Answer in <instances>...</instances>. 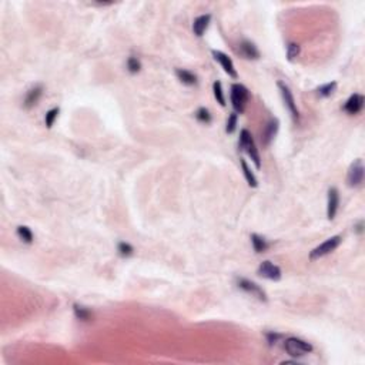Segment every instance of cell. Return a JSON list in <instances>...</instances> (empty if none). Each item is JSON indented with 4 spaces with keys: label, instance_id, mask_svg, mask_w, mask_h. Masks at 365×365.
<instances>
[{
    "label": "cell",
    "instance_id": "obj_1",
    "mask_svg": "<svg viewBox=\"0 0 365 365\" xmlns=\"http://www.w3.org/2000/svg\"><path fill=\"white\" fill-rule=\"evenodd\" d=\"M230 99L234 111L237 114H241V113H244V110L247 107V103L250 100V90L241 83H234L231 86Z\"/></svg>",
    "mask_w": 365,
    "mask_h": 365
},
{
    "label": "cell",
    "instance_id": "obj_2",
    "mask_svg": "<svg viewBox=\"0 0 365 365\" xmlns=\"http://www.w3.org/2000/svg\"><path fill=\"white\" fill-rule=\"evenodd\" d=\"M240 147L253 160L256 168L260 170L261 168V157H260V153H258L257 146H256V141L253 138V134L247 129H243L240 132Z\"/></svg>",
    "mask_w": 365,
    "mask_h": 365
},
{
    "label": "cell",
    "instance_id": "obj_3",
    "mask_svg": "<svg viewBox=\"0 0 365 365\" xmlns=\"http://www.w3.org/2000/svg\"><path fill=\"white\" fill-rule=\"evenodd\" d=\"M284 348L288 355L294 357V358H298V357H304L307 354L314 350L312 345L310 342L304 341V339L297 338V337H288L285 339L284 342Z\"/></svg>",
    "mask_w": 365,
    "mask_h": 365
},
{
    "label": "cell",
    "instance_id": "obj_4",
    "mask_svg": "<svg viewBox=\"0 0 365 365\" xmlns=\"http://www.w3.org/2000/svg\"><path fill=\"white\" fill-rule=\"evenodd\" d=\"M342 241V237L341 235H332L330 237L328 240H325L324 243H321L318 247H315L310 253V260H318V258L325 257L328 254H331L332 251H335L339 247V244Z\"/></svg>",
    "mask_w": 365,
    "mask_h": 365
},
{
    "label": "cell",
    "instance_id": "obj_5",
    "mask_svg": "<svg viewBox=\"0 0 365 365\" xmlns=\"http://www.w3.org/2000/svg\"><path fill=\"white\" fill-rule=\"evenodd\" d=\"M364 163L361 159H357L355 162L352 163L348 168V173H347V184L350 187H360L363 183H364Z\"/></svg>",
    "mask_w": 365,
    "mask_h": 365
},
{
    "label": "cell",
    "instance_id": "obj_6",
    "mask_svg": "<svg viewBox=\"0 0 365 365\" xmlns=\"http://www.w3.org/2000/svg\"><path fill=\"white\" fill-rule=\"evenodd\" d=\"M278 89H280V93L283 96V100H284V104L287 110L290 111V114L293 116L294 120L299 119V111H298L297 103H296V99L293 96V92L290 90V87L283 83V81H278Z\"/></svg>",
    "mask_w": 365,
    "mask_h": 365
},
{
    "label": "cell",
    "instance_id": "obj_7",
    "mask_svg": "<svg viewBox=\"0 0 365 365\" xmlns=\"http://www.w3.org/2000/svg\"><path fill=\"white\" fill-rule=\"evenodd\" d=\"M237 285H238V288H241L243 291H245L247 294H250V296H253V297L258 298L260 301H263V302H267V294H265V291L257 285L254 281H250V280H247V278H237Z\"/></svg>",
    "mask_w": 365,
    "mask_h": 365
},
{
    "label": "cell",
    "instance_id": "obj_8",
    "mask_svg": "<svg viewBox=\"0 0 365 365\" xmlns=\"http://www.w3.org/2000/svg\"><path fill=\"white\" fill-rule=\"evenodd\" d=\"M257 274L260 277L270 280V281H280L283 277V271L278 265L272 264L271 261H263L258 267Z\"/></svg>",
    "mask_w": 365,
    "mask_h": 365
},
{
    "label": "cell",
    "instance_id": "obj_9",
    "mask_svg": "<svg viewBox=\"0 0 365 365\" xmlns=\"http://www.w3.org/2000/svg\"><path fill=\"white\" fill-rule=\"evenodd\" d=\"M211 54H213V57L220 63V66L223 67V70H224L230 77H232V79H237V77H238V73H237V70H235V66H234L232 60H231L227 54L220 52V50H213Z\"/></svg>",
    "mask_w": 365,
    "mask_h": 365
},
{
    "label": "cell",
    "instance_id": "obj_10",
    "mask_svg": "<svg viewBox=\"0 0 365 365\" xmlns=\"http://www.w3.org/2000/svg\"><path fill=\"white\" fill-rule=\"evenodd\" d=\"M339 207V191L337 187L328 190V201H327V218L334 220Z\"/></svg>",
    "mask_w": 365,
    "mask_h": 365
},
{
    "label": "cell",
    "instance_id": "obj_11",
    "mask_svg": "<svg viewBox=\"0 0 365 365\" xmlns=\"http://www.w3.org/2000/svg\"><path fill=\"white\" fill-rule=\"evenodd\" d=\"M364 103H365V99L364 96L360 95V93H354V95L350 96V99L345 101V104H344V111L345 113H348V114H358L363 108H364Z\"/></svg>",
    "mask_w": 365,
    "mask_h": 365
},
{
    "label": "cell",
    "instance_id": "obj_12",
    "mask_svg": "<svg viewBox=\"0 0 365 365\" xmlns=\"http://www.w3.org/2000/svg\"><path fill=\"white\" fill-rule=\"evenodd\" d=\"M238 53L243 56L244 59H248V60H257L260 59V50L257 49V46L250 40H241L238 44Z\"/></svg>",
    "mask_w": 365,
    "mask_h": 365
},
{
    "label": "cell",
    "instance_id": "obj_13",
    "mask_svg": "<svg viewBox=\"0 0 365 365\" xmlns=\"http://www.w3.org/2000/svg\"><path fill=\"white\" fill-rule=\"evenodd\" d=\"M278 129H280L278 119H271L270 122L267 123V126H265V129L263 132V137H261L264 146H270V143L274 140V137L277 135V133H278Z\"/></svg>",
    "mask_w": 365,
    "mask_h": 365
},
{
    "label": "cell",
    "instance_id": "obj_14",
    "mask_svg": "<svg viewBox=\"0 0 365 365\" xmlns=\"http://www.w3.org/2000/svg\"><path fill=\"white\" fill-rule=\"evenodd\" d=\"M41 96H43V86H41V84H37V86L32 87V89L27 92L26 97H25L23 107L27 108V110H29V108L34 107V106L39 103V100H40Z\"/></svg>",
    "mask_w": 365,
    "mask_h": 365
},
{
    "label": "cell",
    "instance_id": "obj_15",
    "mask_svg": "<svg viewBox=\"0 0 365 365\" xmlns=\"http://www.w3.org/2000/svg\"><path fill=\"white\" fill-rule=\"evenodd\" d=\"M210 22H211V14L210 13L201 14V16L196 17L194 22H193V32H194V34L199 36V37H201L204 33H205V30H207V27L210 25Z\"/></svg>",
    "mask_w": 365,
    "mask_h": 365
},
{
    "label": "cell",
    "instance_id": "obj_16",
    "mask_svg": "<svg viewBox=\"0 0 365 365\" xmlns=\"http://www.w3.org/2000/svg\"><path fill=\"white\" fill-rule=\"evenodd\" d=\"M177 77L178 80L181 81L183 84H187V86H194L197 83V76L194 73H191L190 70L186 68H177L176 70Z\"/></svg>",
    "mask_w": 365,
    "mask_h": 365
},
{
    "label": "cell",
    "instance_id": "obj_17",
    "mask_svg": "<svg viewBox=\"0 0 365 365\" xmlns=\"http://www.w3.org/2000/svg\"><path fill=\"white\" fill-rule=\"evenodd\" d=\"M251 244H253V248L256 253H265L270 247L268 241L258 234H251Z\"/></svg>",
    "mask_w": 365,
    "mask_h": 365
},
{
    "label": "cell",
    "instance_id": "obj_18",
    "mask_svg": "<svg viewBox=\"0 0 365 365\" xmlns=\"http://www.w3.org/2000/svg\"><path fill=\"white\" fill-rule=\"evenodd\" d=\"M337 90V81H330V83H325L321 84L320 87H317L315 93L318 97L325 99V97H330L331 95H334V92Z\"/></svg>",
    "mask_w": 365,
    "mask_h": 365
},
{
    "label": "cell",
    "instance_id": "obj_19",
    "mask_svg": "<svg viewBox=\"0 0 365 365\" xmlns=\"http://www.w3.org/2000/svg\"><path fill=\"white\" fill-rule=\"evenodd\" d=\"M240 164H241V168H243V174L245 177V180H247V183H248V186L250 187H257L258 186V180L256 174L251 171V168L248 167V164L245 163L244 159H240Z\"/></svg>",
    "mask_w": 365,
    "mask_h": 365
},
{
    "label": "cell",
    "instance_id": "obj_20",
    "mask_svg": "<svg viewBox=\"0 0 365 365\" xmlns=\"http://www.w3.org/2000/svg\"><path fill=\"white\" fill-rule=\"evenodd\" d=\"M73 310H74L76 318L80 320V321H90L92 317H93V314H92V311L87 307H83V305H79V304H74L73 305Z\"/></svg>",
    "mask_w": 365,
    "mask_h": 365
},
{
    "label": "cell",
    "instance_id": "obj_21",
    "mask_svg": "<svg viewBox=\"0 0 365 365\" xmlns=\"http://www.w3.org/2000/svg\"><path fill=\"white\" fill-rule=\"evenodd\" d=\"M213 92H214V97H216L217 103H220V106H226V96H224V92H223V84L221 81H214L213 84Z\"/></svg>",
    "mask_w": 365,
    "mask_h": 365
},
{
    "label": "cell",
    "instance_id": "obj_22",
    "mask_svg": "<svg viewBox=\"0 0 365 365\" xmlns=\"http://www.w3.org/2000/svg\"><path fill=\"white\" fill-rule=\"evenodd\" d=\"M17 235H19V238L22 240V241H25V243L30 244L33 243V232L32 230L27 227V226H19L17 227Z\"/></svg>",
    "mask_w": 365,
    "mask_h": 365
},
{
    "label": "cell",
    "instance_id": "obj_23",
    "mask_svg": "<svg viewBox=\"0 0 365 365\" xmlns=\"http://www.w3.org/2000/svg\"><path fill=\"white\" fill-rule=\"evenodd\" d=\"M59 113H60V108L59 107L50 108V110L46 113L44 123H46V127H47V129H52V127H53V124L54 122H56V119H57V116H59Z\"/></svg>",
    "mask_w": 365,
    "mask_h": 365
},
{
    "label": "cell",
    "instance_id": "obj_24",
    "mask_svg": "<svg viewBox=\"0 0 365 365\" xmlns=\"http://www.w3.org/2000/svg\"><path fill=\"white\" fill-rule=\"evenodd\" d=\"M299 52H301V49H299V46H298L297 43H290L287 46V57H288L290 62L296 60L298 56H299Z\"/></svg>",
    "mask_w": 365,
    "mask_h": 365
},
{
    "label": "cell",
    "instance_id": "obj_25",
    "mask_svg": "<svg viewBox=\"0 0 365 365\" xmlns=\"http://www.w3.org/2000/svg\"><path fill=\"white\" fill-rule=\"evenodd\" d=\"M196 119H197L200 123L208 124V123L211 122V114H210V111H208L205 107H200L197 111H196Z\"/></svg>",
    "mask_w": 365,
    "mask_h": 365
},
{
    "label": "cell",
    "instance_id": "obj_26",
    "mask_svg": "<svg viewBox=\"0 0 365 365\" xmlns=\"http://www.w3.org/2000/svg\"><path fill=\"white\" fill-rule=\"evenodd\" d=\"M237 122H238V114L234 111V113H231L230 116H229V120H227V126H226V132L231 134V133H234L235 132V129H237Z\"/></svg>",
    "mask_w": 365,
    "mask_h": 365
},
{
    "label": "cell",
    "instance_id": "obj_27",
    "mask_svg": "<svg viewBox=\"0 0 365 365\" xmlns=\"http://www.w3.org/2000/svg\"><path fill=\"white\" fill-rule=\"evenodd\" d=\"M127 68H129V71L130 73H138L140 70H141V63H140V60L137 59V57H129L127 59Z\"/></svg>",
    "mask_w": 365,
    "mask_h": 365
},
{
    "label": "cell",
    "instance_id": "obj_28",
    "mask_svg": "<svg viewBox=\"0 0 365 365\" xmlns=\"http://www.w3.org/2000/svg\"><path fill=\"white\" fill-rule=\"evenodd\" d=\"M117 250H119L120 256H123V257H129V256H132V254L134 253L133 245H130L129 243H124V241H123V243H119Z\"/></svg>",
    "mask_w": 365,
    "mask_h": 365
},
{
    "label": "cell",
    "instance_id": "obj_29",
    "mask_svg": "<svg viewBox=\"0 0 365 365\" xmlns=\"http://www.w3.org/2000/svg\"><path fill=\"white\" fill-rule=\"evenodd\" d=\"M280 338H281V335H280V334H277V332H268V334H267V339H268L270 345L277 344V341H278Z\"/></svg>",
    "mask_w": 365,
    "mask_h": 365
}]
</instances>
